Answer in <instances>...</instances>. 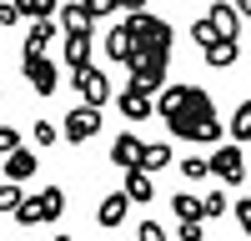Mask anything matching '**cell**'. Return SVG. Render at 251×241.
Here are the masks:
<instances>
[{
	"instance_id": "4fadbf2b",
	"label": "cell",
	"mask_w": 251,
	"mask_h": 241,
	"mask_svg": "<svg viewBox=\"0 0 251 241\" xmlns=\"http://www.w3.org/2000/svg\"><path fill=\"white\" fill-rule=\"evenodd\" d=\"M60 46H66V66H71V71L86 66V60H91V30H66Z\"/></svg>"
},
{
	"instance_id": "30bf717a",
	"label": "cell",
	"mask_w": 251,
	"mask_h": 241,
	"mask_svg": "<svg viewBox=\"0 0 251 241\" xmlns=\"http://www.w3.org/2000/svg\"><path fill=\"white\" fill-rule=\"evenodd\" d=\"M50 40H66V25H55V20H30V35H25V55H46Z\"/></svg>"
},
{
	"instance_id": "ac0fdd59",
	"label": "cell",
	"mask_w": 251,
	"mask_h": 241,
	"mask_svg": "<svg viewBox=\"0 0 251 241\" xmlns=\"http://www.w3.org/2000/svg\"><path fill=\"white\" fill-rule=\"evenodd\" d=\"M126 191H131L136 201H151V196H156V186H151V171H146V166H131V171H126Z\"/></svg>"
},
{
	"instance_id": "1f68e13d",
	"label": "cell",
	"mask_w": 251,
	"mask_h": 241,
	"mask_svg": "<svg viewBox=\"0 0 251 241\" xmlns=\"http://www.w3.org/2000/svg\"><path fill=\"white\" fill-rule=\"evenodd\" d=\"M136 236H141V241H161V236H166V231H161V226H156V221H141V226H136Z\"/></svg>"
},
{
	"instance_id": "cb8c5ba5",
	"label": "cell",
	"mask_w": 251,
	"mask_h": 241,
	"mask_svg": "<svg viewBox=\"0 0 251 241\" xmlns=\"http://www.w3.org/2000/svg\"><path fill=\"white\" fill-rule=\"evenodd\" d=\"M20 10H25L30 20H46V15H55V0H15Z\"/></svg>"
},
{
	"instance_id": "d6986e66",
	"label": "cell",
	"mask_w": 251,
	"mask_h": 241,
	"mask_svg": "<svg viewBox=\"0 0 251 241\" xmlns=\"http://www.w3.org/2000/svg\"><path fill=\"white\" fill-rule=\"evenodd\" d=\"M171 161H176V151L166 146V141H156V146H146V161H141V166H146V171H166Z\"/></svg>"
},
{
	"instance_id": "7c38bea8",
	"label": "cell",
	"mask_w": 251,
	"mask_h": 241,
	"mask_svg": "<svg viewBox=\"0 0 251 241\" xmlns=\"http://www.w3.org/2000/svg\"><path fill=\"white\" fill-rule=\"evenodd\" d=\"M201 55H206V66H216V71L236 66V35H216V40H211V46H206Z\"/></svg>"
},
{
	"instance_id": "5bb4252c",
	"label": "cell",
	"mask_w": 251,
	"mask_h": 241,
	"mask_svg": "<svg viewBox=\"0 0 251 241\" xmlns=\"http://www.w3.org/2000/svg\"><path fill=\"white\" fill-rule=\"evenodd\" d=\"M206 20L216 25V35H241V5H211Z\"/></svg>"
},
{
	"instance_id": "d6a6232c",
	"label": "cell",
	"mask_w": 251,
	"mask_h": 241,
	"mask_svg": "<svg viewBox=\"0 0 251 241\" xmlns=\"http://www.w3.org/2000/svg\"><path fill=\"white\" fill-rule=\"evenodd\" d=\"M121 10H146V0H121Z\"/></svg>"
},
{
	"instance_id": "836d02e7",
	"label": "cell",
	"mask_w": 251,
	"mask_h": 241,
	"mask_svg": "<svg viewBox=\"0 0 251 241\" xmlns=\"http://www.w3.org/2000/svg\"><path fill=\"white\" fill-rule=\"evenodd\" d=\"M236 5H241V15H246V20H251V0H236Z\"/></svg>"
},
{
	"instance_id": "d4e9b609",
	"label": "cell",
	"mask_w": 251,
	"mask_h": 241,
	"mask_svg": "<svg viewBox=\"0 0 251 241\" xmlns=\"http://www.w3.org/2000/svg\"><path fill=\"white\" fill-rule=\"evenodd\" d=\"M201 201H206V221H211V216H226V211H231V201H226V191H206Z\"/></svg>"
},
{
	"instance_id": "ba28073f",
	"label": "cell",
	"mask_w": 251,
	"mask_h": 241,
	"mask_svg": "<svg viewBox=\"0 0 251 241\" xmlns=\"http://www.w3.org/2000/svg\"><path fill=\"white\" fill-rule=\"evenodd\" d=\"M25 80H30L35 96H50V91L60 86V75H55V66H50L46 55H25Z\"/></svg>"
},
{
	"instance_id": "8fae6325",
	"label": "cell",
	"mask_w": 251,
	"mask_h": 241,
	"mask_svg": "<svg viewBox=\"0 0 251 241\" xmlns=\"http://www.w3.org/2000/svg\"><path fill=\"white\" fill-rule=\"evenodd\" d=\"M116 100H121V116H126V120H146V116L156 111L151 91H141V86H126V91H121Z\"/></svg>"
},
{
	"instance_id": "277c9868",
	"label": "cell",
	"mask_w": 251,
	"mask_h": 241,
	"mask_svg": "<svg viewBox=\"0 0 251 241\" xmlns=\"http://www.w3.org/2000/svg\"><path fill=\"white\" fill-rule=\"evenodd\" d=\"M96 131H100V106H96V100H80V106L66 116V141L80 146V141H91Z\"/></svg>"
},
{
	"instance_id": "7a4b0ae2",
	"label": "cell",
	"mask_w": 251,
	"mask_h": 241,
	"mask_svg": "<svg viewBox=\"0 0 251 241\" xmlns=\"http://www.w3.org/2000/svg\"><path fill=\"white\" fill-rule=\"evenodd\" d=\"M60 211H66V191H60V186H46V191H35V196L20 201L15 221H20V226H46V221H55Z\"/></svg>"
},
{
	"instance_id": "603a6c76",
	"label": "cell",
	"mask_w": 251,
	"mask_h": 241,
	"mask_svg": "<svg viewBox=\"0 0 251 241\" xmlns=\"http://www.w3.org/2000/svg\"><path fill=\"white\" fill-rule=\"evenodd\" d=\"M35 141H40V146H55V141H66V126H50V120H35Z\"/></svg>"
},
{
	"instance_id": "9c48e42d",
	"label": "cell",
	"mask_w": 251,
	"mask_h": 241,
	"mask_svg": "<svg viewBox=\"0 0 251 241\" xmlns=\"http://www.w3.org/2000/svg\"><path fill=\"white\" fill-rule=\"evenodd\" d=\"M131 206H136V196L126 191V186H121V191H111V196H106V201L96 206V221H100V226H121Z\"/></svg>"
},
{
	"instance_id": "8992f818",
	"label": "cell",
	"mask_w": 251,
	"mask_h": 241,
	"mask_svg": "<svg viewBox=\"0 0 251 241\" xmlns=\"http://www.w3.org/2000/svg\"><path fill=\"white\" fill-rule=\"evenodd\" d=\"M71 86L80 91V100H96V106H106V100H111V80L100 75V71L91 66V60H86V66H75V71H71Z\"/></svg>"
},
{
	"instance_id": "e575fe53",
	"label": "cell",
	"mask_w": 251,
	"mask_h": 241,
	"mask_svg": "<svg viewBox=\"0 0 251 241\" xmlns=\"http://www.w3.org/2000/svg\"><path fill=\"white\" fill-rule=\"evenodd\" d=\"M246 146H251V141H246Z\"/></svg>"
},
{
	"instance_id": "f546056e",
	"label": "cell",
	"mask_w": 251,
	"mask_h": 241,
	"mask_svg": "<svg viewBox=\"0 0 251 241\" xmlns=\"http://www.w3.org/2000/svg\"><path fill=\"white\" fill-rule=\"evenodd\" d=\"M86 5H91V15L100 20V15H111V10H121V0H86Z\"/></svg>"
},
{
	"instance_id": "4dcf8cb0",
	"label": "cell",
	"mask_w": 251,
	"mask_h": 241,
	"mask_svg": "<svg viewBox=\"0 0 251 241\" xmlns=\"http://www.w3.org/2000/svg\"><path fill=\"white\" fill-rule=\"evenodd\" d=\"M15 146H20V131H15V126H5V131H0V156L15 151Z\"/></svg>"
},
{
	"instance_id": "ffe728a7",
	"label": "cell",
	"mask_w": 251,
	"mask_h": 241,
	"mask_svg": "<svg viewBox=\"0 0 251 241\" xmlns=\"http://www.w3.org/2000/svg\"><path fill=\"white\" fill-rule=\"evenodd\" d=\"M171 206H176V216H181V221H191V216H206V201H201V196H191V191L171 196Z\"/></svg>"
},
{
	"instance_id": "83f0119b",
	"label": "cell",
	"mask_w": 251,
	"mask_h": 241,
	"mask_svg": "<svg viewBox=\"0 0 251 241\" xmlns=\"http://www.w3.org/2000/svg\"><path fill=\"white\" fill-rule=\"evenodd\" d=\"M231 216H236V226L251 236V196H241V201H236V206H231Z\"/></svg>"
},
{
	"instance_id": "4316f807",
	"label": "cell",
	"mask_w": 251,
	"mask_h": 241,
	"mask_svg": "<svg viewBox=\"0 0 251 241\" xmlns=\"http://www.w3.org/2000/svg\"><path fill=\"white\" fill-rule=\"evenodd\" d=\"M191 40H196V46L206 50V46H211V40H216V25H211V20H206V15H201L196 25H191Z\"/></svg>"
},
{
	"instance_id": "3957f363",
	"label": "cell",
	"mask_w": 251,
	"mask_h": 241,
	"mask_svg": "<svg viewBox=\"0 0 251 241\" xmlns=\"http://www.w3.org/2000/svg\"><path fill=\"white\" fill-rule=\"evenodd\" d=\"M126 30L136 35V50H141V46L171 50V25H166V20H156L151 10H126Z\"/></svg>"
},
{
	"instance_id": "484cf974",
	"label": "cell",
	"mask_w": 251,
	"mask_h": 241,
	"mask_svg": "<svg viewBox=\"0 0 251 241\" xmlns=\"http://www.w3.org/2000/svg\"><path fill=\"white\" fill-rule=\"evenodd\" d=\"M181 171L191 176V181H201L206 171H211V161H206V156H181Z\"/></svg>"
},
{
	"instance_id": "2e32d148",
	"label": "cell",
	"mask_w": 251,
	"mask_h": 241,
	"mask_svg": "<svg viewBox=\"0 0 251 241\" xmlns=\"http://www.w3.org/2000/svg\"><path fill=\"white\" fill-rule=\"evenodd\" d=\"M60 25H66V30H91V25H96V15H91L86 0H71V5L60 10Z\"/></svg>"
},
{
	"instance_id": "7402d4cb",
	"label": "cell",
	"mask_w": 251,
	"mask_h": 241,
	"mask_svg": "<svg viewBox=\"0 0 251 241\" xmlns=\"http://www.w3.org/2000/svg\"><path fill=\"white\" fill-rule=\"evenodd\" d=\"M231 131H236V141H251V100H241L231 111Z\"/></svg>"
},
{
	"instance_id": "5b68a950",
	"label": "cell",
	"mask_w": 251,
	"mask_h": 241,
	"mask_svg": "<svg viewBox=\"0 0 251 241\" xmlns=\"http://www.w3.org/2000/svg\"><path fill=\"white\" fill-rule=\"evenodd\" d=\"M211 176L226 181V186H241V181H246V156H241V146H216V151H211Z\"/></svg>"
},
{
	"instance_id": "44dd1931",
	"label": "cell",
	"mask_w": 251,
	"mask_h": 241,
	"mask_svg": "<svg viewBox=\"0 0 251 241\" xmlns=\"http://www.w3.org/2000/svg\"><path fill=\"white\" fill-rule=\"evenodd\" d=\"M20 201H25L20 181H10V176H5V186H0V211H10V216H15V211H20Z\"/></svg>"
},
{
	"instance_id": "f1b7e54d",
	"label": "cell",
	"mask_w": 251,
	"mask_h": 241,
	"mask_svg": "<svg viewBox=\"0 0 251 241\" xmlns=\"http://www.w3.org/2000/svg\"><path fill=\"white\" fill-rule=\"evenodd\" d=\"M201 221H206V216H191V221H181V241H201Z\"/></svg>"
},
{
	"instance_id": "9a60e30c",
	"label": "cell",
	"mask_w": 251,
	"mask_h": 241,
	"mask_svg": "<svg viewBox=\"0 0 251 241\" xmlns=\"http://www.w3.org/2000/svg\"><path fill=\"white\" fill-rule=\"evenodd\" d=\"M106 50H111V60H121V66H126L131 55H136V35L126 30V20H121V25H116V30L106 35Z\"/></svg>"
},
{
	"instance_id": "52a82bcc",
	"label": "cell",
	"mask_w": 251,
	"mask_h": 241,
	"mask_svg": "<svg viewBox=\"0 0 251 241\" xmlns=\"http://www.w3.org/2000/svg\"><path fill=\"white\" fill-rule=\"evenodd\" d=\"M141 161H146V141H141V136H131V131H121V136L111 141V166L131 171V166H141Z\"/></svg>"
},
{
	"instance_id": "e0dca14e",
	"label": "cell",
	"mask_w": 251,
	"mask_h": 241,
	"mask_svg": "<svg viewBox=\"0 0 251 241\" xmlns=\"http://www.w3.org/2000/svg\"><path fill=\"white\" fill-rule=\"evenodd\" d=\"M30 171H35V156H30L25 146H15V151H5V176H10V181H25Z\"/></svg>"
},
{
	"instance_id": "6da1fadb",
	"label": "cell",
	"mask_w": 251,
	"mask_h": 241,
	"mask_svg": "<svg viewBox=\"0 0 251 241\" xmlns=\"http://www.w3.org/2000/svg\"><path fill=\"white\" fill-rule=\"evenodd\" d=\"M156 111H161V120H166V131L181 136V141H201V146L221 141L216 100L206 96L201 86H166V91L156 96Z\"/></svg>"
}]
</instances>
